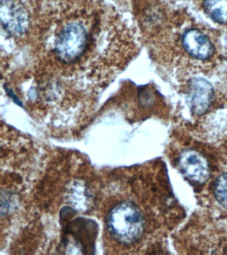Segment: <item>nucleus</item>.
<instances>
[{
	"mask_svg": "<svg viewBox=\"0 0 227 255\" xmlns=\"http://www.w3.org/2000/svg\"><path fill=\"white\" fill-rule=\"evenodd\" d=\"M214 88L203 78H195L189 83V106L195 115H203L209 109L214 98Z\"/></svg>",
	"mask_w": 227,
	"mask_h": 255,
	"instance_id": "6",
	"label": "nucleus"
},
{
	"mask_svg": "<svg viewBox=\"0 0 227 255\" xmlns=\"http://www.w3.org/2000/svg\"><path fill=\"white\" fill-rule=\"evenodd\" d=\"M183 47L195 59H209L215 52V47L211 40L199 29H189L183 36Z\"/></svg>",
	"mask_w": 227,
	"mask_h": 255,
	"instance_id": "7",
	"label": "nucleus"
},
{
	"mask_svg": "<svg viewBox=\"0 0 227 255\" xmlns=\"http://www.w3.org/2000/svg\"><path fill=\"white\" fill-rule=\"evenodd\" d=\"M89 43V33L83 22L67 21L55 38L54 53L61 63L73 64L84 55Z\"/></svg>",
	"mask_w": 227,
	"mask_h": 255,
	"instance_id": "2",
	"label": "nucleus"
},
{
	"mask_svg": "<svg viewBox=\"0 0 227 255\" xmlns=\"http://www.w3.org/2000/svg\"><path fill=\"white\" fill-rule=\"evenodd\" d=\"M98 225L92 219L78 217L69 223L65 231L63 247L77 254H95Z\"/></svg>",
	"mask_w": 227,
	"mask_h": 255,
	"instance_id": "3",
	"label": "nucleus"
},
{
	"mask_svg": "<svg viewBox=\"0 0 227 255\" xmlns=\"http://www.w3.org/2000/svg\"><path fill=\"white\" fill-rule=\"evenodd\" d=\"M1 23L5 31L14 36L22 35L29 26V15L21 4L13 0L1 1Z\"/></svg>",
	"mask_w": 227,
	"mask_h": 255,
	"instance_id": "5",
	"label": "nucleus"
},
{
	"mask_svg": "<svg viewBox=\"0 0 227 255\" xmlns=\"http://www.w3.org/2000/svg\"><path fill=\"white\" fill-rule=\"evenodd\" d=\"M107 227L113 238L120 244H134L144 233V217L134 203L121 201L109 211Z\"/></svg>",
	"mask_w": 227,
	"mask_h": 255,
	"instance_id": "1",
	"label": "nucleus"
},
{
	"mask_svg": "<svg viewBox=\"0 0 227 255\" xmlns=\"http://www.w3.org/2000/svg\"><path fill=\"white\" fill-rule=\"evenodd\" d=\"M205 8L217 23H227V0H205Z\"/></svg>",
	"mask_w": 227,
	"mask_h": 255,
	"instance_id": "8",
	"label": "nucleus"
},
{
	"mask_svg": "<svg viewBox=\"0 0 227 255\" xmlns=\"http://www.w3.org/2000/svg\"><path fill=\"white\" fill-rule=\"evenodd\" d=\"M213 192L217 201L227 209V173L217 177L213 185Z\"/></svg>",
	"mask_w": 227,
	"mask_h": 255,
	"instance_id": "9",
	"label": "nucleus"
},
{
	"mask_svg": "<svg viewBox=\"0 0 227 255\" xmlns=\"http://www.w3.org/2000/svg\"><path fill=\"white\" fill-rule=\"evenodd\" d=\"M179 171L191 182L203 184L210 175L209 162L202 154L194 149H185L179 155Z\"/></svg>",
	"mask_w": 227,
	"mask_h": 255,
	"instance_id": "4",
	"label": "nucleus"
}]
</instances>
